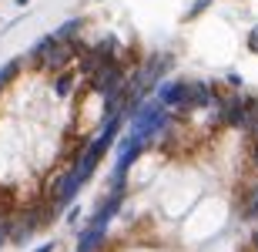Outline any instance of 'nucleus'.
Segmentation results:
<instances>
[{"instance_id":"nucleus-1","label":"nucleus","mask_w":258,"mask_h":252,"mask_svg":"<svg viewBox=\"0 0 258 252\" xmlns=\"http://www.w3.org/2000/svg\"><path fill=\"white\" fill-rule=\"evenodd\" d=\"M148 148L141 141H134L131 135H124L117 141V158H114V172H111V185L107 188H114V192H127V175H131L134 162L144 155Z\"/></svg>"},{"instance_id":"nucleus-4","label":"nucleus","mask_w":258,"mask_h":252,"mask_svg":"<svg viewBox=\"0 0 258 252\" xmlns=\"http://www.w3.org/2000/svg\"><path fill=\"white\" fill-rule=\"evenodd\" d=\"M77 61V54H74V47L71 44H60L57 37H54V44L47 47V54L40 58V64H37V71H44V74H64V71H71V64Z\"/></svg>"},{"instance_id":"nucleus-9","label":"nucleus","mask_w":258,"mask_h":252,"mask_svg":"<svg viewBox=\"0 0 258 252\" xmlns=\"http://www.w3.org/2000/svg\"><path fill=\"white\" fill-rule=\"evenodd\" d=\"M241 219H245V222H255L258 219V182L251 185L248 192H245V198H241Z\"/></svg>"},{"instance_id":"nucleus-14","label":"nucleus","mask_w":258,"mask_h":252,"mask_svg":"<svg viewBox=\"0 0 258 252\" xmlns=\"http://www.w3.org/2000/svg\"><path fill=\"white\" fill-rule=\"evenodd\" d=\"M54 249H57V242H44V245H37L34 252H54Z\"/></svg>"},{"instance_id":"nucleus-8","label":"nucleus","mask_w":258,"mask_h":252,"mask_svg":"<svg viewBox=\"0 0 258 252\" xmlns=\"http://www.w3.org/2000/svg\"><path fill=\"white\" fill-rule=\"evenodd\" d=\"M81 30H84V17H71V20H64V24L54 30V37H57L60 44H74Z\"/></svg>"},{"instance_id":"nucleus-13","label":"nucleus","mask_w":258,"mask_h":252,"mask_svg":"<svg viewBox=\"0 0 258 252\" xmlns=\"http://www.w3.org/2000/svg\"><path fill=\"white\" fill-rule=\"evenodd\" d=\"M248 47L258 54V27H251V30H248Z\"/></svg>"},{"instance_id":"nucleus-11","label":"nucleus","mask_w":258,"mask_h":252,"mask_svg":"<svg viewBox=\"0 0 258 252\" xmlns=\"http://www.w3.org/2000/svg\"><path fill=\"white\" fill-rule=\"evenodd\" d=\"M208 7H211V0H195L191 7L184 10V20H195V17L201 14V10H208Z\"/></svg>"},{"instance_id":"nucleus-6","label":"nucleus","mask_w":258,"mask_h":252,"mask_svg":"<svg viewBox=\"0 0 258 252\" xmlns=\"http://www.w3.org/2000/svg\"><path fill=\"white\" fill-rule=\"evenodd\" d=\"M218 105V87L211 81H201V78H191V111L198 108H215Z\"/></svg>"},{"instance_id":"nucleus-2","label":"nucleus","mask_w":258,"mask_h":252,"mask_svg":"<svg viewBox=\"0 0 258 252\" xmlns=\"http://www.w3.org/2000/svg\"><path fill=\"white\" fill-rule=\"evenodd\" d=\"M154 97L174 115H188L191 111V78H164Z\"/></svg>"},{"instance_id":"nucleus-7","label":"nucleus","mask_w":258,"mask_h":252,"mask_svg":"<svg viewBox=\"0 0 258 252\" xmlns=\"http://www.w3.org/2000/svg\"><path fill=\"white\" fill-rule=\"evenodd\" d=\"M107 245V229H97V225H84L81 235H77V252H101Z\"/></svg>"},{"instance_id":"nucleus-16","label":"nucleus","mask_w":258,"mask_h":252,"mask_svg":"<svg viewBox=\"0 0 258 252\" xmlns=\"http://www.w3.org/2000/svg\"><path fill=\"white\" fill-rule=\"evenodd\" d=\"M251 252H258V229L251 232Z\"/></svg>"},{"instance_id":"nucleus-3","label":"nucleus","mask_w":258,"mask_h":252,"mask_svg":"<svg viewBox=\"0 0 258 252\" xmlns=\"http://www.w3.org/2000/svg\"><path fill=\"white\" fill-rule=\"evenodd\" d=\"M81 188H84V182L77 178L74 168H67L60 178H54V185L47 188V205L54 209V215H60V209H71Z\"/></svg>"},{"instance_id":"nucleus-15","label":"nucleus","mask_w":258,"mask_h":252,"mask_svg":"<svg viewBox=\"0 0 258 252\" xmlns=\"http://www.w3.org/2000/svg\"><path fill=\"white\" fill-rule=\"evenodd\" d=\"M251 165L258 168V145H251Z\"/></svg>"},{"instance_id":"nucleus-5","label":"nucleus","mask_w":258,"mask_h":252,"mask_svg":"<svg viewBox=\"0 0 258 252\" xmlns=\"http://www.w3.org/2000/svg\"><path fill=\"white\" fill-rule=\"evenodd\" d=\"M124 195L127 192H114V188H107L101 205H97V212L87 219V225H97V229H107V225L114 222V215L121 212V205H124Z\"/></svg>"},{"instance_id":"nucleus-12","label":"nucleus","mask_w":258,"mask_h":252,"mask_svg":"<svg viewBox=\"0 0 258 252\" xmlns=\"http://www.w3.org/2000/svg\"><path fill=\"white\" fill-rule=\"evenodd\" d=\"M245 135L251 138V145H258V115L251 118V125H248V131H245Z\"/></svg>"},{"instance_id":"nucleus-10","label":"nucleus","mask_w":258,"mask_h":252,"mask_svg":"<svg viewBox=\"0 0 258 252\" xmlns=\"http://www.w3.org/2000/svg\"><path fill=\"white\" fill-rule=\"evenodd\" d=\"M74 84H77V71H64V74H57V78H54V94H57V97H67L71 91H74Z\"/></svg>"}]
</instances>
